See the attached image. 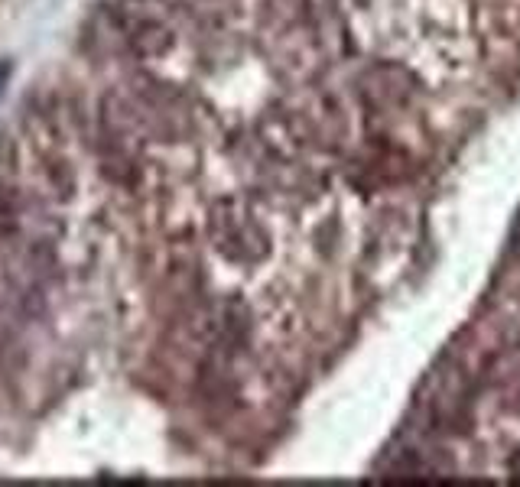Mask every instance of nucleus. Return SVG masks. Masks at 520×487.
<instances>
[{"label":"nucleus","instance_id":"1","mask_svg":"<svg viewBox=\"0 0 520 487\" xmlns=\"http://www.w3.org/2000/svg\"><path fill=\"white\" fill-rule=\"evenodd\" d=\"M212 241L231 260H257L267 250V234L247 208L225 202L212 212Z\"/></svg>","mask_w":520,"mask_h":487},{"label":"nucleus","instance_id":"2","mask_svg":"<svg viewBox=\"0 0 520 487\" xmlns=\"http://www.w3.org/2000/svg\"><path fill=\"white\" fill-rule=\"evenodd\" d=\"M17 228V202L7 189V182L0 179V234H10Z\"/></svg>","mask_w":520,"mask_h":487},{"label":"nucleus","instance_id":"3","mask_svg":"<svg viewBox=\"0 0 520 487\" xmlns=\"http://www.w3.org/2000/svg\"><path fill=\"white\" fill-rule=\"evenodd\" d=\"M507 468H511V475H514V478H520V449L511 455V462H507Z\"/></svg>","mask_w":520,"mask_h":487},{"label":"nucleus","instance_id":"4","mask_svg":"<svg viewBox=\"0 0 520 487\" xmlns=\"http://www.w3.org/2000/svg\"><path fill=\"white\" fill-rule=\"evenodd\" d=\"M7 78H10V62H0V91H4Z\"/></svg>","mask_w":520,"mask_h":487}]
</instances>
